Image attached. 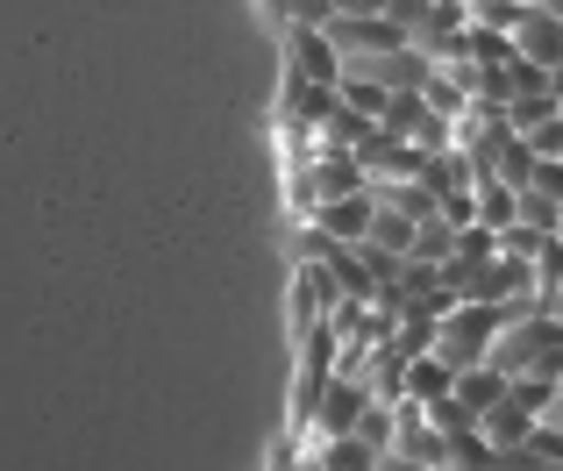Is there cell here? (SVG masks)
<instances>
[{
  "mask_svg": "<svg viewBox=\"0 0 563 471\" xmlns=\"http://www.w3.org/2000/svg\"><path fill=\"white\" fill-rule=\"evenodd\" d=\"M507 43H514V57H528V65H563V14L550 8H528L521 0V14H514V29H507Z\"/></svg>",
  "mask_w": 563,
  "mask_h": 471,
  "instance_id": "1",
  "label": "cell"
},
{
  "mask_svg": "<svg viewBox=\"0 0 563 471\" xmlns=\"http://www.w3.org/2000/svg\"><path fill=\"white\" fill-rule=\"evenodd\" d=\"M372 215H378V194H372V186H357V194H343V200H321V208H314V229L329 236V243H364Z\"/></svg>",
  "mask_w": 563,
  "mask_h": 471,
  "instance_id": "2",
  "label": "cell"
},
{
  "mask_svg": "<svg viewBox=\"0 0 563 471\" xmlns=\"http://www.w3.org/2000/svg\"><path fill=\"white\" fill-rule=\"evenodd\" d=\"M292 79H314V86L343 79V51L329 43V29H292Z\"/></svg>",
  "mask_w": 563,
  "mask_h": 471,
  "instance_id": "3",
  "label": "cell"
},
{
  "mask_svg": "<svg viewBox=\"0 0 563 471\" xmlns=\"http://www.w3.org/2000/svg\"><path fill=\"white\" fill-rule=\"evenodd\" d=\"M471 429H478V436H485V443H493V450H521V436L536 429V415H528V407L514 401V386H507V393H499V401L485 407L478 421H471Z\"/></svg>",
  "mask_w": 563,
  "mask_h": 471,
  "instance_id": "4",
  "label": "cell"
},
{
  "mask_svg": "<svg viewBox=\"0 0 563 471\" xmlns=\"http://www.w3.org/2000/svg\"><path fill=\"white\" fill-rule=\"evenodd\" d=\"M364 401H372L364 379H335L329 401H321V436H350V429H357V415H364Z\"/></svg>",
  "mask_w": 563,
  "mask_h": 471,
  "instance_id": "5",
  "label": "cell"
},
{
  "mask_svg": "<svg viewBox=\"0 0 563 471\" xmlns=\"http://www.w3.org/2000/svg\"><path fill=\"white\" fill-rule=\"evenodd\" d=\"M450 364H442V358H428V350H421V358H413L407 364V372H399V393H407V401H421V407H435L442 401V393H450Z\"/></svg>",
  "mask_w": 563,
  "mask_h": 471,
  "instance_id": "6",
  "label": "cell"
},
{
  "mask_svg": "<svg viewBox=\"0 0 563 471\" xmlns=\"http://www.w3.org/2000/svg\"><path fill=\"white\" fill-rule=\"evenodd\" d=\"M364 243L385 250V258H407V250H413V222H407L399 208H385V200H378V215H372V229H364Z\"/></svg>",
  "mask_w": 563,
  "mask_h": 471,
  "instance_id": "7",
  "label": "cell"
},
{
  "mask_svg": "<svg viewBox=\"0 0 563 471\" xmlns=\"http://www.w3.org/2000/svg\"><path fill=\"white\" fill-rule=\"evenodd\" d=\"M393 429H399L393 407H372V401H364V415H357V429H350V436H357L364 450H393Z\"/></svg>",
  "mask_w": 563,
  "mask_h": 471,
  "instance_id": "8",
  "label": "cell"
},
{
  "mask_svg": "<svg viewBox=\"0 0 563 471\" xmlns=\"http://www.w3.org/2000/svg\"><path fill=\"white\" fill-rule=\"evenodd\" d=\"M528 157H563V114H542L536 129H521Z\"/></svg>",
  "mask_w": 563,
  "mask_h": 471,
  "instance_id": "9",
  "label": "cell"
},
{
  "mask_svg": "<svg viewBox=\"0 0 563 471\" xmlns=\"http://www.w3.org/2000/svg\"><path fill=\"white\" fill-rule=\"evenodd\" d=\"M372 471H428V464H413L407 450H372Z\"/></svg>",
  "mask_w": 563,
  "mask_h": 471,
  "instance_id": "10",
  "label": "cell"
},
{
  "mask_svg": "<svg viewBox=\"0 0 563 471\" xmlns=\"http://www.w3.org/2000/svg\"><path fill=\"white\" fill-rule=\"evenodd\" d=\"M335 14H385V0H329Z\"/></svg>",
  "mask_w": 563,
  "mask_h": 471,
  "instance_id": "11",
  "label": "cell"
},
{
  "mask_svg": "<svg viewBox=\"0 0 563 471\" xmlns=\"http://www.w3.org/2000/svg\"><path fill=\"white\" fill-rule=\"evenodd\" d=\"M550 100H563V65H550Z\"/></svg>",
  "mask_w": 563,
  "mask_h": 471,
  "instance_id": "12",
  "label": "cell"
}]
</instances>
